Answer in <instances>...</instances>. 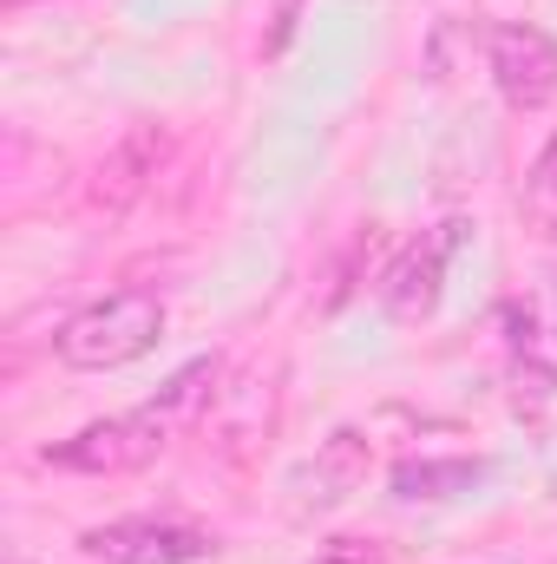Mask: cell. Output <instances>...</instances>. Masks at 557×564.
I'll list each match as a JSON object with an SVG mask.
<instances>
[{"mask_svg":"<svg viewBox=\"0 0 557 564\" xmlns=\"http://www.w3.org/2000/svg\"><path fill=\"white\" fill-rule=\"evenodd\" d=\"M532 197H538V204H557V139L545 144V158H538V171H532Z\"/></svg>","mask_w":557,"mask_h":564,"instance_id":"cell-9","label":"cell"},{"mask_svg":"<svg viewBox=\"0 0 557 564\" xmlns=\"http://www.w3.org/2000/svg\"><path fill=\"white\" fill-rule=\"evenodd\" d=\"M361 486H368V440H361L354 426H341V433H328V440L315 446V459L295 473V506H302V512H328V506L354 499Z\"/></svg>","mask_w":557,"mask_h":564,"instance_id":"cell-6","label":"cell"},{"mask_svg":"<svg viewBox=\"0 0 557 564\" xmlns=\"http://www.w3.org/2000/svg\"><path fill=\"white\" fill-rule=\"evenodd\" d=\"M452 243H459V224H439V237L407 243V250L394 257V270L381 276V302H387V315L419 322V315H433V308H439V289H446V257H452Z\"/></svg>","mask_w":557,"mask_h":564,"instance_id":"cell-5","label":"cell"},{"mask_svg":"<svg viewBox=\"0 0 557 564\" xmlns=\"http://www.w3.org/2000/svg\"><path fill=\"white\" fill-rule=\"evenodd\" d=\"M485 59H492L499 93H505L518 112H538V106H551L557 99V40L545 33V26H525V20L492 26Z\"/></svg>","mask_w":557,"mask_h":564,"instance_id":"cell-3","label":"cell"},{"mask_svg":"<svg viewBox=\"0 0 557 564\" xmlns=\"http://www.w3.org/2000/svg\"><path fill=\"white\" fill-rule=\"evenodd\" d=\"M157 453H164V414L144 408V414H119V421H92L86 433L46 446V466L106 479V473H139L144 459H157Z\"/></svg>","mask_w":557,"mask_h":564,"instance_id":"cell-2","label":"cell"},{"mask_svg":"<svg viewBox=\"0 0 557 564\" xmlns=\"http://www.w3.org/2000/svg\"><path fill=\"white\" fill-rule=\"evenodd\" d=\"M485 479V466L479 459H407L401 473H394V499H459V492H472Z\"/></svg>","mask_w":557,"mask_h":564,"instance_id":"cell-7","label":"cell"},{"mask_svg":"<svg viewBox=\"0 0 557 564\" xmlns=\"http://www.w3.org/2000/svg\"><path fill=\"white\" fill-rule=\"evenodd\" d=\"M315 564H361V558H354L348 545H335V552H321V558H315Z\"/></svg>","mask_w":557,"mask_h":564,"instance_id":"cell-10","label":"cell"},{"mask_svg":"<svg viewBox=\"0 0 557 564\" xmlns=\"http://www.w3.org/2000/svg\"><path fill=\"white\" fill-rule=\"evenodd\" d=\"M210 375H217L210 361H190V368H184V375H177V381H171V388H164V394L151 401V408H157L164 421H171V414H184V408H190V401L204 394V381H210Z\"/></svg>","mask_w":557,"mask_h":564,"instance_id":"cell-8","label":"cell"},{"mask_svg":"<svg viewBox=\"0 0 557 564\" xmlns=\"http://www.w3.org/2000/svg\"><path fill=\"white\" fill-rule=\"evenodd\" d=\"M86 552L99 564H197L210 558V539L171 519H119V525L86 532Z\"/></svg>","mask_w":557,"mask_h":564,"instance_id":"cell-4","label":"cell"},{"mask_svg":"<svg viewBox=\"0 0 557 564\" xmlns=\"http://www.w3.org/2000/svg\"><path fill=\"white\" fill-rule=\"evenodd\" d=\"M164 335V302L144 295V289H119L92 308H79L59 335H53V355L79 375H99V368H125L139 361L144 348Z\"/></svg>","mask_w":557,"mask_h":564,"instance_id":"cell-1","label":"cell"}]
</instances>
